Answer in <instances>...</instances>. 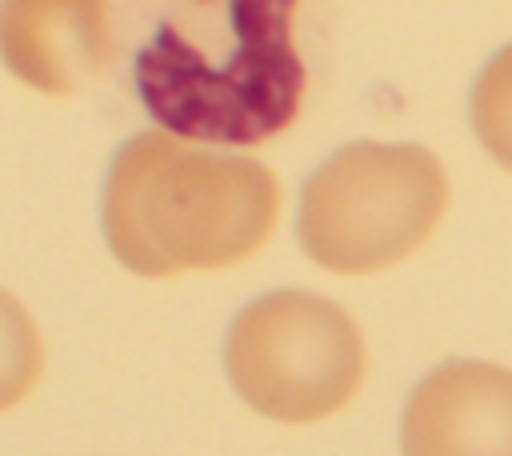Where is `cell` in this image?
Listing matches in <instances>:
<instances>
[{
    "label": "cell",
    "mask_w": 512,
    "mask_h": 456,
    "mask_svg": "<svg viewBox=\"0 0 512 456\" xmlns=\"http://www.w3.org/2000/svg\"><path fill=\"white\" fill-rule=\"evenodd\" d=\"M284 0L188 4L156 24L132 60L136 96L160 132L248 148L284 132L304 100V60Z\"/></svg>",
    "instance_id": "cell-1"
},
{
    "label": "cell",
    "mask_w": 512,
    "mask_h": 456,
    "mask_svg": "<svg viewBox=\"0 0 512 456\" xmlns=\"http://www.w3.org/2000/svg\"><path fill=\"white\" fill-rule=\"evenodd\" d=\"M44 348L28 308L0 288V412L16 408L40 380Z\"/></svg>",
    "instance_id": "cell-8"
},
{
    "label": "cell",
    "mask_w": 512,
    "mask_h": 456,
    "mask_svg": "<svg viewBox=\"0 0 512 456\" xmlns=\"http://www.w3.org/2000/svg\"><path fill=\"white\" fill-rule=\"evenodd\" d=\"M404 456H512V368L448 360L408 396L400 416Z\"/></svg>",
    "instance_id": "cell-5"
},
{
    "label": "cell",
    "mask_w": 512,
    "mask_h": 456,
    "mask_svg": "<svg viewBox=\"0 0 512 456\" xmlns=\"http://www.w3.org/2000/svg\"><path fill=\"white\" fill-rule=\"evenodd\" d=\"M280 180L252 156L140 132L116 148L100 196L112 256L136 276H180L240 264L264 248Z\"/></svg>",
    "instance_id": "cell-2"
},
{
    "label": "cell",
    "mask_w": 512,
    "mask_h": 456,
    "mask_svg": "<svg viewBox=\"0 0 512 456\" xmlns=\"http://www.w3.org/2000/svg\"><path fill=\"white\" fill-rule=\"evenodd\" d=\"M468 120L480 148L504 172H512V44L500 48L476 76L468 96Z\"/></svg>",
    "instance_id": "cell-7"
},
{
    "label": "cell",
    "mask_w": 512,
    "mask_h": 456,
    "mask_svg": "<svg viewBox=\"0 0 512 456\" xmlns=\"http://www.w3.org/2000/svg\"><path fill=\"white\" fill-rule=\"evenodd\" d=\"M112 56V20L88 0H16L0 4L4 68L52 96L76 92Z\"/></svg>",
    "instance_id": "cell-6"
},
{
    "label": "cell",
    "mask_w": 512,
    "mask_h": 456,
    "mask_svg": "<svg viewBox=\"0 0 512 456\" xmlns=\"http://www.w3.org/2000/svg\"><path fill=\"white\" fill-rule=\"evenodd\" d=\"M448 212V172L424 144L356 140L300 192L296 236L336 276H368L412 256Z\"/></svg>",
    "instance_id": "cell-3"
},
{
    "label": "cell",
    "mask_w": 512,
    "mask_h": 456,
    "mask_svg": "<svg viewBox=\"0 0 512 456\" xmlns=\"http://www.w3.org/2000/svg\"><path fill=\"white\" fill-rule=\"evenodd\" d=\"M236 396L268 420L312 424L340 412L364 384V336L328 296L280 288L236 312L224 340Z\"/></svg>",
    "instance_id": "cell-4"
}]
</instances>
